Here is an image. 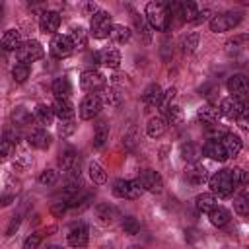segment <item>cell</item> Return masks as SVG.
Returning a JSON list of instances; mask_svg holds the SVG:
<instances>
[{
  "label": "cell",
  "mask_w": 249,
  "mask_h": 249,
  "mask_svg": "<svg viewBox=\"0 0 249 249\" xmlns=\"http://www.w3.org/2000/svg\"><path fill=\"white\" fill-rule=\"evenodd\" d=\"M171 12L167 2H148L146 4V21L156 31H167L171 25Z\"/></svg>",
  "instance_id": "obj_1"
},
{
  "label": "cell",
  "mask_w": 249,
  "mask_h": 249,
  "mask_svg": "<svg viewBox=\"0 0 249 249\" xmlns=\"http://www.w3.org/2000/svg\"><path fill=\"white\" fill-rule=\"evenodd\" d=\"M208 185H210L212 195H220V196H230L237 189V185L231 179V171L230 169L216 171L212 177H208Z\"/></svg>",
  "instance_id": "obj_2"
},
{
  "label": "cell",
  "mask_w": 249,
  "mask_h": 249,
  "mask_svg": "<svg viewBox=\"0 0 249 249\" xmlns=\"http://www.w3.org/2000/svg\"><path fill=\"white\" fill-rule=\"evenodd\" d=\"M111 27H113L111 16H109L105 10H97V12L91 16V19H89V31H91V35H93L95 39H105V37H109Z\"/></svg>",
  "instance_id": "obj_3"
},
{
  "label": "cell",
  "mask_w": 249,
  "mask_h": 249,
  "mask_svg": "<svg viewBox=\"0 0 249 249\" xmlns=\"http://www.w3.org/2000/svg\"><path fill=\"white\" fill-rule=\"evenodd\" d=\"M239 23H241V14H237V12H224V14L212 16V19H210V31L224 33V31H230V29L237 27Z\"/></svg>",
  "instance_id": "obj_4"
},
{
  "label": "cell",
  "mask_w": 249,
  "mask_h": 249,
  "mask_svg": "<svg viewBox=\"0 0 249 249\" xmlns=\"http://www.w3.org/2000/svg\"><path fill=\"white\" fill-rule=\"evenodd\" d=\"M136 183H138V187H140L142 191H148V193H154V195L161 193V189H163V179H161V175H160L158 171H154V169H144V171L138 175Z\"/></svg>",
  "instance_id": "obj_5"
},
{
  "label": "cell",
  "mask_w": 249,
  "mask_h": 249,
  "mask_svg": "<svg viewBox=\"0 0 249 249\" xmlns=\"http://www.w3.org/2000/svg\"><path fill=\"white\" fill-rule=\"evenodd\" d=\"M18 58H19V62L21 64H31V62H35V60H39L43 54H45V49H43V45L39 43V41H27V43H23L18 51Z\"/></svg>",
  "instance_id": "obj_6"
},
{
  "label": "cell",
  "mask_w": 249,
  "mask_h": 249,
  "mask_svg": "<svg viewBox=\"0 0 249 249\" xmlns=\"http://www.w3.org/2000/svg\"><path fill=\"white\" fill-rule=\"evenodd\" d=\"M113 195L119 198H126V200H136L142 195V189L138 187L136 181H128V179H117L113 183Z\"/></svg>",
  "instance_id": "obj_7"
},
{
  "label": "cell",
  "mask_w": 249,
  "mask_h": 249,
  "mask_svg": "<svg viewBox=\"0 0 249 249\" xmlns=\"http://www.w3.org/2000/svg\"><path fill=\"white\" fill-rule=\"evenodd\" d=\"M80 88L84 91H89V93L105 89V76L97 70H84L80 76Z\"/></svg>",
  "instance_id": "obj_8"
},
{
  "label": "cell",
  "mask_w": 249,
  "mask_h": 249,
  "mask_svg": "<svg viewBox=\"0 0 249 249\" xmlns=\"http://www.w3.org/2000/svg\"><path fill=\"white\" fill-rule=\"evenodd\" d=\"M101 105H103V103H101V97H99L97 93H88V95L82 99L80 109H78L80 119L89 121V119L97 117V115H99V111H101Z\"/></svg>",
  "instance_id": "obj_9"
},
{
  "label": "cell",
  "mask_w": 249,
  "mask_h": 249,
  "mask_svg": "<svg viewBox=\"0 0 249 249\" xmlns=\"http://www.w3.org/2000/svg\"><path fill=\"white\" fill-rule=\"evenodd\" d=\"M218 111H220V115H224V117H228V119H239V117L247 111V105L243 103V99L230 95V97L222 99Z\"/></svg>",
  "instance_id": "obj_10"
},
{
  "label": "cell",
  "mask_w": 249,
  "mask_h": 249,
  "mask_svg": "<svg viewBox=\"0 0 249 249\" xmlns=\"http://www.w3.org/2000/svg\"><path fill=\"white\" fill-rule=\"evenodd\" d=\"M49 49H51V54H53L54 58H66V56H70L72 51H74L72 41L68 39V35H62V33L53 35Z\"/></svg>",
  "instance_id": "obj_11"
},
{
  "label": "cell",
  "mask_w": 249,
  "mask_h": 249,
  "mask_svg": "<svg viewBox=\"0 0 249 249\" xmlns=\"http://www.w3.org/2000/svg\"><path fill=\"white\" fill-rule=\"evenodd\" d=\"M58 165L64 173H70V171H76L78 165H80V154L74 150V148H66L60 152V158H58Z\"/></svg>",
  "instance_id": "obj_12"
},
{
  "label": "cell",
  "mask_w": 249,
  "mask_h": 249,
  "mask_svg": "<svg viewBox=\"0 0 249 249\" xmlns=\"http://www.w3.org/2000/svg\"><path fill=\"white\" fill-rule=\"evenodd\" d=\"M66 239H68V243H70L72 247H84V245L88 243V226L82 224V222L74 224V226L68 230Z\"/></svg>",
  "instance_id": "obj_13"
},
{
  "label": "cell",
  "mask_w": 249,
  "mask_h": 249,
  "mask_svg": "<svg viewBox=\"0 0 249 249\" xmlns=\"http://www.w3.org/2000/svg\"><path fill=\"white\" fill-rule=\"evenodd\" d=\"M39 27L43 33H54L60 27V16L54 10H45L39 18Z\"/></svg>",
  "instance_id": "obj_14"
},
{
  "label": "cell",
  "mask_w": 249,
  "mask_h": 249,
  "mask_svg": "<svg viewBox=\"0 0 249 249\" xmlns=\"http://www.w3.org/2000/svg\"><path fill=\"white\" fill-rule=\"evenodd\" d=\"M228 91L231 93V97H243L247 91H249V84H247V78L243 74H233L228 78Z\"/></svg>",
  "instance_id": "obj_15"
},
{
  "label": "cell",
  "mask_w": 249,
  "mask_h": 249,
  "mask_svg": "<svg viewBox=\"0 0 249 249\" xmlns=\"http://www.w3.org/2000/svg\"><path fill=\"white\" fill-rule=\"evenodd\" d=\"M53 113L60 121H72L74 119V103L70 99H54L53 103Z\"/></svg>",
  "instance_id": "obj_16"
},
{
  "label": "cell",
  "mask_w": 249,
  "mask_h": 249,
  "mask_svg": "<svg viewBox=\"0 0 249 249\" xmlns=\"http://www.w3.org/2000/svg\"><path fill=\"white\" fill-rule=\"evenodd\" d=\"M202 154L208 156V158L214 160V161H226V160H228V154H226V150H224V146H222L220 140H210V142H206V144L202 146Z\"/></svg>",
  "instance_id": "obj_17"
},
{
  "label": "cell",
  "mask_w": 249,
  "mask_h": 249,
  "mask_svg": "<svg viewBox=\"0 0 249 249\" xmlns=\"http://www.w3.org/2000/svg\"><path fill=\"white\" fill-rule=\"evenodd\" d=\"M185 179L191 183V185H202L208 181V171L204 165H198V163H193L187 171H185Z\"/></svg>",
  "instance_id": "obj_18"
},
{
  "label": "cell",
  "mask_w": 249,
  "mask_h": 249,
  "mask_svg": "<svg viewBox=\"0 0 249 249\" xmlns=\"http://www.w3.org/2000/svg\"><path fill=\"white\" fill-rule=\"evenodd\" d=\"M29 144L33 146V148H37V150H47L49 146H51V134L47 132V128H35L31 134H29Z\"/></svg>",
  "instance_id": "obj_19"
},
{
  "label": "cell",
  "mask_w": 249,
  "mask_h": 249,
  "mask_svg": "<svg viewBox=\"0 0 249 249\" xmlns=\"http://www.w3.org/2000/svg\"><path fill=\"white\" fill-rule=\"evenodd\" d=\"M220 142H222V146H224L228 158H230V156H237V154L241 152V148H243L241 138H239L237 134H233V132H226L224 138H222Z\"/></svg>",
  "instance_id": "obj_20"
},
{
  "label": "cell",
  "mask_w": 249,
  "mask_h": 249,
  "mask_svg": "<svg viewBox=\"0 0 249 249\" xmlns=\"http://www.w3.org/2000/svg\"><path fill=\"white\" fill-rule=\"evenodd\" d=\"M97 54H99V64H105L109 68H117L121 64V53L113 47H105L97 51Z\"/></svg>",
  "instance_id": "obj_21"
},
{
  "label": "cell",
  "mask_w": 249,
  "mask_h": 249,
  "mask_svg": "<svg viewBox=\"0 0 249 249\" xmlns=\"http://www.w3.org/2000/svg\"><path fill=\"white\" fill-rule=\"evenodd\" d=\"M33 115L25 109V107H16L12 111V123L16 128H25V126H31L33 124Z\"/></svg>",
  "instance_id": "obj_22"
},
{
  "label": "cell",
  "mask_w": 249,
  "mask_h": 249,
  "mask_svg": "<svg viewBox=\"0 0 249 249\" xmlns=\"http://www.w3.org/2000/svg\"><path fill=\"white\" fill-rule=\"evenodd\" d=\"M33 119L39 123V124H53L54 121V113H53V107L51 105H45V103H39L35 109H33Z\"/></svg>",
  "instance_id": "obj_23"
},
{
  "label": "cell",
  "mask_w": 249,
  "mask_h": 249,
  "mask_svg": "<svg viewBox=\"0 0 249 249\" xmlns=\"http://www.w3.org/2000/svg\"><path fill=\"white\" fill-rule=\"evenodd\" d=\"M165 130H167V123L163 117H152L146 124V134L150 138H160L165 134Z\"/></svg>",
  "instance_id": "obj_24"
},
{
  "label": "cell",
  "mask_w": 249,
  "mask_h": 249,
  "mask_svg": "<svg viewBox=\"0 0 249 249\" xmlns=\"http://www.w3.org/2000/svg\"><path fill=\"white\" fill-rule=\"evenodd\" d=\"M4 51H18L21 47V33L18 29H8L0 41Z\"/></svg>",
  "instance_id": "obj_25"
},
{
  "label": "cell",
  "mask_w": 249,
  "mask_h": 249,
  "mask_svg": "<svg viewBox=\"0 0 249 249\" xmlns=\"http://www.w3.org/2000/svg\"><path fill=\"white\" fill-rule=\"evenodd\" d=\"M196 117L204 123V124H216L218 121H220V111H218V107H214V105H202V107H198V111H196Z\"/></svg>",
  "instance_id": "obj_26"
},
{
  "label": "cell",
  "mask_w": 249,
  "mask_h": 249,
  "mask_svg": "<svg viewBox=\"0 0 249 249\" xmlns=\"http://www.w3.org/2000/svg\"><path fill=\"white\" fill-rule=\"evenodd\" d=\"M53 93H54V99H68L70 93H72V86H70V80L68 78H56L51 86Z\"/></svg>",
  "instance_id": "obj_27"
},
{
  "label": "cell",
  "mask_w": 249,
  "mask_h": 249,
  "mask_svg": "<svg viewBox=\"0 0 249 249\" xmlns=\"http://www.w3.org/2000/svg\"><path fill=\"white\" fill-rule=\"evenodd\" d=\"M195 206H196L198 212L208 214L212 208L218 206V200H216V196H214L212 193H202V195H198V196L195 198Z\"/></svg>",
  "instance_id": "obj_28"
},
{
  "label": "cell",
  "mask_w": 249,
  "mask_h": 249,
  "mask_svg": "<svg viewBox=\"0 0 249 249\" xmlns=\"http://www.w3.org/2000/svg\"><path fill=\"white\" fill-rule=\"evenodd\" d=\"M161 88L158 86V84H150L146 89H144V93H142V101L148 105V107H156V105H160V101H161Z\"/></svg>",
  "instance_id": "obj_29"
},
{
  "label": "cell",
  "mask_w": 249,
  "mask_h": 249,
  "mask_svg": "<svg viewBox=\"0 0 249 249\" xmlns=\"http://www.w3.org/2000/svg\"><path fill=\"white\" fill-rule=\"evenodd\" d=\"M115 216H117V210L113 206H109V204H97L95 206V218L99 224L109 226L115 222Z\"/></svg>",
  "instance_id": "obj_30"
},
{
  "label": "cell",
  "mask_w": 249,
  "mask_h": 249,
  "mask_svg": "<svg viewBox=\"0 0 249 249\" xmlns=\"http://www.w3.org/2000/svg\"><path fill=\"white\" fill-rule=\"evenodd\" d=\"M208 218H210V224H212V226L222 228V226H226V224L230 222L231 214H230L228 208H224V206H216V208H212V210L208 212Z\"/></svg>",
  "instance_id": "obj_31"
},
{
  "label": "cell",
  "mask_w": 249,
  "mask_h": 249,
  "mask_svg": "<svg viewBox=\"0 0 249 249\" xmlns=\"http://www.w3.org/2000/svg\"><path fill=\"white\" fill-rule=\"evenodd\" d=\"M107 140H109V124L105 121H99L95 124V130H93V148L101 150Z\"/></svg>",
  "instance_id": "obj_32"
},
{
  "label": "cell",
  "mask_w": 249,
  "mask_h": 249,
  "mask_svg": "<svg viewBox=\"0 0 249 249\" xmlns=\"http://www.w3.org/2000/svg\"><path fill=\"white\" fill-rule=\"evenodd\" d=\"M202 156V148L195 142H185L181 146V158L185 161H191V163H196V160Z\"/></svg>",
  "instance_id": "obj_33"
},
{
  "label": "cell",
  "mask_w": 249,
  "mask_h": 249,
  "mask_svg": "<svg viewBox=\"0 0 249 249\" xmlns=\"http://www.w3.org/2000/svg\"><path fill=\"white\" fill-rule=\"evenodd\" d=\"M68 39L72 41V47H74V49H84V47L88 45V35H86V29H84L82 25H74V27L70 29Z\"/></svg>",
  "instance_id": "obj_34"
},
{
  "label": "cell",
  "mask_w": 249,
  "mask_h": 249,
  "mask_svg": "<svg viewBox=\"0 0 249 249\" xmlns=\"http://www.w3.org/2000/svg\"><path fill=\"white\" fill-rule=\"evenodd\" d=\"M88 173H89V179H91L95 185H103V183H107V173H105V169H103L97 161H89V165H88Z\"/></svg>",
  "instance_id": "obj_35"
},
{
  "label": "cell",
  "mask_w": 249,
  "mask_h": 249,
  "mask_svg": "<svg viewBox=\"0 0 249 249\" xmlns=\"http://www.w3.org/2000/svg\"><path fill=\"white\" fill-rule=\"evenodd\" d=\"M130 35H132V31L126 25H113L111 27V33H109V37L115 43H126L130 39Z\"/></svg>",
  "instance_id": "obj_36"
},
{
  "label": "cell",
  "mask_w": 249,
  "mask_h": 249,
  "mask_svg": "<svg viewBox=\"0 0 249 249\" xmlns=\"http://www.w3.org/2000/svg\"><path fill=\"white\" fill-rule=\"evenodd\" d=\"M163 115H165V123L171 124V126H175V124H179L183 121V111H181L179 105H169L163 111Z\"/></svg>",
  "instance_id": "obj_37"
},
{
  "label": "cell",
  "mask_w": 249,
  "mask_h": 249,
  "mask_svg": "<svg viewBox=\"0 0 249 249\" xmlns=\"http://www.w3.org/2000/svg\"><path fill=\"white\" fill-rule=\"evenodd\" d=\"M121 101H123V95H121L117 89L107 88V89L103 91V99H101V103H107L109 107H119Z\"/></svg>",
  "instance_id": "obj_38"
},
{
  "label": "cell",
  "mask_w": 249,
  "mask_h": 249,
  "mask_svg": "<svg viewBox=\"0 0 249 249\" xmlns=\"http://www.w3.org/2000/svg\"><path fill=\"white\" fill-rule=\"evenodd\" d=\"M12 78H14L18 84H23V82L29 78V66H27V64L18 62V64L12 68Z\"/></svg>",
  "instance_id": "obj_39"
},
{
  "label": "cell",
  "mask_w": 249,
  "mask_h": 249,
  "mask_svg": "<svg viewBox=\"0 0 249 249\" xmlns=\"http://www.w3.org/2000/svg\"><path fill=\"white\" fill-rule=\"evenodd\" d=\"M233 210L239 214V216H247L249 214V200H247V191H243L241 196H237L233 200Z\"/></svg>",
  "instance_id": "obj_40"
},
{
  "label": "cell",
  "mask_w": 249,
  "mask_h": 249,
  "mask_svg": "<svg viewBox=\"0 0 249 249\" xmlns=\"http://www.w3.org/2000/svg\"><path fill=\"white\" fill-rule=\"evenodd\" d=\"M245 43H247V35H237V37H233V39H230L228 43H226V51L231 54V53H237V51H241L243 47H245Z\"/></svg>",
  "instance_id": "obj_41"
},
{
  "label": "cell",
  "mask_w": 249,
  "mask_h": 249,
  "mask_svg": "<svg viewBox=\"0 0 249 249\" xmlns=\"http://www.w3.org/2000/svg\"><path fill=\"white\" fill-rule=\"evenodd\" d=\"M181 47H183V53H185V54L195 53V49L198 47V33H191V35H187V37L183 39Z\"/></svg>",
  "instance_id": "obj_42"
},
{
  "label": "cell",
  "mask_w": 249,
  "mask_h": 249,
  "mask_svg": "<svg viewBox=\"0 0 249 249\" xmlns=\"http://www.w3.org/2000/svg\"><path fill=\"white\" fill-rule=\"evenodd\" d=\"M123 231L128 233V235H136L140 231V222L136 218H132V216H126L123 220Z\"/></svg>",
  "instance_id": "obj_43"
},
{
  "label": "cell",
  "mask_w": 249,
  "mask_h": 249,
  "mask_svg": "<svg viewBox=\"0 0 249 249\" xmlns=\"http://www.w3.org/2000/svg\"><path fill=\"white\" fill-rule=\"evenodd\" d=\"M56 181H58V171H54V169H45V171H41V175H39V183L45 185V187H51V185H54Z\"/></svg>",
  "instance_id": "obj_44"
},
{
  "label": "cell",
  "mask_w": 249,
  "mask_h": 249,
  "mask_svg": "<svg viewBox=\"0 0 249 249\" xmlns=\"http://www.w3.org/2000/svg\"><path fill=\"white\" fill-rule=\"evenodd\" d=\"M19 138H21V134H19V130L12 124V126H6L4 128V138L2 140H6L8 144H12V146H16L18 142H19Z\"/></svg>",
  "instance_id": "obj_45"
},
{
  "label": "cell",
  "mask_w": 249,
  "mask_h": 249,
  "mask_svg": "<svg viewBox=\"0 0 249 249\" xmlns=\"http://www.w3.org/2000/svg\"><path fill=\"white\" fill-rule=\"evenodd\" d=\"M175 95H177V89H175L173 86L161 93V101H160V107H161V111H165L169 105H173V99H175Z\"/></svg>",
  "instance_id": "obj_46"
},
{
  "label": "cell",
  "mask_w": 249,
  "mask_h": 249,
  "mask_svg": "<svg viewBox=\"0 0 249 249\" xmlns=\"http://www.w3.org/2000/svg\"><path fill=\"white\" fill-rule=\"evenodd\" d=\"M230 171H231V179H233V183H235L237 187L245 183V179H247V173H245L241 167H231Z\"/></svg>",
  "instance_id": "obj_47"
},
{
  "label": "cell",
  "mask_w": 249,
  "mask_h": 249,
  "mask_svg": "<svg viewBox=\"0 0 249 249\" xmlns=\"http://www.w3.org/2000/svg\"><path fill=\"white\" fill-rule=\"evenodd\" d=\"M41 235L39 233H31L29 237H25V241H23V249H37L39 245H41Z\"/></svg>",
  "instance_id": "obj_48"
},
{
  "label": "cell",
  "mask_w": 249,
  "mask_h": 249,
  "mask_svg": "<svg viewBox=\"0 0 249 249\" xmlns=\"http://www.w3.org/2000/svg\"><path fill=\"white\" fill-rule=\"evenodd\" d=\"M134 21H136V27H138V33L142 35V39H144V43H148V41H150V37H152V35H150V31H148L150 27L146 25V21H144V19H138V18H134Z\"/></svg>",
  "instance_id": "obj_49"
},
{
  "label": "cell",
  "mask_w": 249,
  "mask_h": 249,
  "mask_svg": "<svg viewBox=\"0 0 249 249\" xmlns=\"http://www.w3.org/2000/svg\"><path fill=\"white\" fill-rule=\"evenodd\" d=\"M74 128H76L74 121H60V126H58V134H60V136H70V134L74 132Z\"/></svg>",
  "instance_id": "obj_50"
},
{
  "label": "cell",
  "mask_w": 249,
  "mask_h": 249,
  "mask_svg": "<svg viewBox=\"0 0 249 249\" xmlns=\"http://www.w3.org/2000/svg\"><path fill=\"white\" fill-rule=\"evenodd\" d=\"M226 134V130L218 124H210V130H208V140H222Z\"/></svg>",
  "instance_id": "obj_51"
},
{
  "label": "cell",
  "mask_w": 249,
  "mask_h": 249,
  "mask_svg": "<svg viewBox=\"0 0 249 249\" xmlns=\"http://www.w3.org/2000/svg\"><path fill=\"white\" fill-rule=\"evenodd\" d=\"M12 150H14L12 144H8L6 140H0V163L6 161V160L12 156Z\"/></svg>",
  "instance_id": "obj_52"
},
{
  "label": "cell",
  "mask_w": 249,
  "mask_h": 249,
  "mask_svg": "<svg viewBox=\"0 0 249 249\" xmlns=\"http://www.w3.org/2000/svg\"><path fill=\"white\" fill-rule=\"evenodd\" d=\"M19 224H21V216L18 214V216H14L12 222L8 224V228H6V235H14V231L19 228Z\"/></svg>",
  "instance_id": "obj_53"
},
{
  "label": "cell",
  "mask_w": 249,
  "mask_h": 249,
  "mask_svg": "<svg viewBox=\"0 0 249 249\" xmlns=\"http://www.w3.org/2000/svg\"><path fill=\"white\" fill-rule=\"evenodd\" d=\"M210 16H212V12H210L208 8L198 10V12H196V16H195V19H193V23H202V21H206Z\"/></svg>",
  "instance_id": "obj_54"
},
{
  "label": "cell",
  "mask_w": 249,
  "mask_h": 249,
  "mask_svg": "<svg viewBox=\"0 0 249 249\" xmlns=\"http://www.w3.org/2000/svg\"><path fill=\"white\" fill-rule=\"evenodd\" d=\"M66 208H68V204H66L64 200H60V202H54V204L51 206V212H53L54 216H62V214L66 212Z\"/></svg>",
  "instance_id": "obj_55"
},
{
  "label": "cell",
  "mask_w": 249,
  "mask_h": 249,
  "mask_svg": "<svg viewBox=\"0 0 249 249\" xmlns=\"http://www.w3.org/2000/svg\"><path fill=\"white\" fill-rule=\"evenodd\" d=\"M134 134H136V132H134V128H132V130H130L128 134H124V138H123V140H124V144H128L130 148H132V146H134V142H136V136H134Z\"/></svg>",
  "instance_id": "obj_56"
},
{
  "label": "cell",
  "mask_w": 249,
  "mask_h": 249,
  "mask_svg": "<svg viewBox=\"0 0 249 249\" xmlns=\"http://www.w3.org/2000/svg\"><path fill=\"white\" fill-rule=\"evenodd\" d=\"M126 249H144L142 245H130V247H126Z\"/></svg>",
  "instance_id": "obj_57"
},
{
  "label": "cell",
  "mask_w": 249,
  "mask_h": 249,
  "mask_svg": "<svg viewBox=\"0 0 249 249\" xmlns=\"http://www.w3.org/2000/svg\"><path fill=\"white\" fill-rule=\"evenodd\" d=\"M47 249H62V247H58V245H51V247H47Z\"/></svg>",
  "instance_id": "obj_58"
},
{
  "label": "cell",
  "mask_w": 249,
  "mask_h": 249,
  "mask_svg": "<svg viewBox=\"0 0 249 249\" xmlns=\"http://www.w3.org/2000/svg\"><path fill=\"white\" fill-rule=\"evenodd\" d=\"M0 10H2V4H0Z\"/></svg>",
  "instance_id": "obj_59"
}]
</instances>
